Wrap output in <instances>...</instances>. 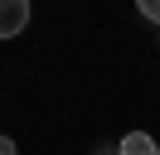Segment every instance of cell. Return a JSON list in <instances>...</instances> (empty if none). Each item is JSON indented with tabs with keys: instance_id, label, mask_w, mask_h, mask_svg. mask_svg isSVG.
<instances>
[{
	"instance_id": "3957f363",
	"label": "cell",
	"mask_w": 160,
	"mask_h": 155,
	"mask_svg": "<svg viewBox=\"0 0 160 155\" xmlns=\"http://www.w3.org/2000/svg\"><path fill=\"white\" fill-rule=\"evenodd\" d=\"M141 15H146V19H155V24H160V0H141Z\"/></svg>"
},
{
	"instance_id": "6da1fadb",
	"label": "cell",
	"mask_w": 160,
	"mask_h": 155,
	"mask_svg": "<svg viewBox=\"0 0 160 155\" xmlns=\"http://www.w3.org/2000/svg\"><path fill=\"white\" fill-rule=\"evenodd\" d=\"M29 24V0H0V39H15Z\"/></svg>"
},
{
	"instance_id": "277c9868",
	"label": "cell",
	"mask_w": 160,
	"mask_h": 155,
	"mask_svg": "<svg viewBox=\"0 0 160 155\" xmlns=\"http://www.w3.org/2000/svg\"><path fill=\"white\" fill-rule=\"evenodd\" d=\"M0 155H15V141H10V136H0Z\"/></svg>"
},
{
	"instance_id": "5b68a950",
	"label": "cell",
	"mask_w": 160,
	"mask_h": 155,
	"mask_svg": "<svg viewBox=\"0 0 160 155\" xmlns=\"http://www.w3.org/2000/svg\"><path fill=\"white\" fill-rule=\"evenodd\" d=\"M155 155H160V150H155Z\"/></svg>"
},
{
	"instance_id": "7a4b0ae2",
	"label": "cell",
	"mask_w": 160,
	"mask_h": 155,
	"mask_svg": "<svg viewBox=\"0 0 160 155\" xmlns=\"http://www.w3.org/2000/svg\"><path fill=\"white\" fill-rule=\"evenodd\" d=\"M155 150H160V145L150 141L146 131H131V136H121V141H117V155H155Z\"/></svg>"
}]
</instances>
